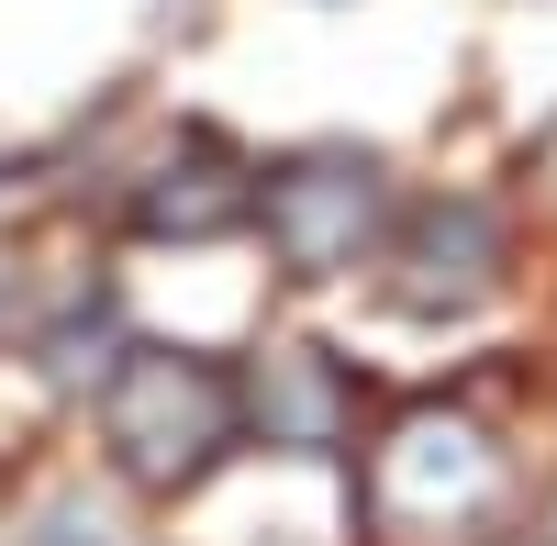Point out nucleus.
<instances>
[{
    "mask_svg": "<svg viewBox=\"0 0 557 546\" xmlns=\"http://www.w3.org/2000/svg\"><path fill=\"white\" fill-rule=\"evenodd\" d=\"M513 502L491 424L457 401H391L380 435H357V513L380 546H480Z\"/></svg>",
    "mask_w": 557,
    "mask_h": 546,
    "instance_id": "nucleus-1",
    "label": "nucleus"
},
{
    "mask_svg": "<svg viewBox=\"0 0 557 546\" xmlns=\"http://www.w3.org/2000/svg\"><path fill=\"white\" fill-rule=\"evenodd\" d=\"M246 446V380L201 346H123L101 380V458L134 502H190Z\"/></svg>",
    "mask_w": 557,
    "mask_h": 546,
    "instance_id": "nucleus-2",
    "label": "nucleus"
},
{
    "mask_svg": "<svg viewBox=\"0 0 557 546\" xmlns=\"http://www.w3.org/2000/svg\"><path fill=\"white\" fill-rule=\"evenodd\" d=\"M391 167L368 146H290L278 167H257V235H268V268L290 290H323L368 268L391 246Z\"/></svg>",
    "mask_w": 557,
    "mask_h": 546,
    "instance_id": "nucleus-3",
    "label": "nucleus"
},
{
    "mask_svg": "<svg viewBox=\"0 0 557 546\" xmlns=\"http://www.w3.org/2000/svg\"><path fill=\"white\" fill-rule=\"evenodd\" d=\"M391 301L412 312V324H457V312H480L502 290V268H513V235H502V212L480 190H435V201H412L391 223Z\"/></svg>",
    "mask_w": 557,
    "mask_h": 546,
    "instance_id": "nucleus-4",
    "label": "nucleus"
},
{
    "mask_svg": "<svg viewBox=\"0 0 557 546\" xmlns=\"http://www.w3.org/2000/svg\"><path fill=\"white\" fill-rule=\"evenodd\" d=\"M123 223L146 246H212V235H235V223H257V167H235V146H223L212 123H190L178 157H157L134 178Z\"/></svg>",
    "mask_w": 557,
    "mask_h": 546,
    "instance_id": "nucleus-5",
    "label": "nucleus"
},
{
    "mask_svg": "<svg viewBox=\"0 0 557 546\" xmlns=\"http://www.w3.org/2000/svg\"><path fill=\"white\" fill-rule=\"evenodd\" d=\"M235 380H246V435L278 458H335L357 435V380L335 346H257V369Z\"/></svg>",
    "mask_w": 557,
    "mask_h": 546,
    "instance_id": "nucleus-6",
    "label": "nucleus"
},
{
    "mask_svg": "<svg viewBox=\"0 0 557 546\" xmlns=\"http://www.w3.org/2000/svg\"><path fill=\"white\" fill-rule=\"evenodd\" d=\"M12 290H23V280H12V268H0V335H12Z\"/></svg>",
    "mask_w": 557,
    "mask_h": 546,
    "instance_id": "nucleus-7",
    "label": "nucleus"
},
{
    "mask_svg": "<svg viewBox=\"0 0 557 546\" xmlns=\"http://www.w3.org/2000/svg\"><path fill=\"white\" fill-rule=\"evenodd\" d=\"M546 546H557V502H546Z\"/></svg>",
    "mask_w": 557,
    "mask_h": 546,
    "instance_id": "nucleus-8",
    "label": "nucleus"
}]
</instances>
